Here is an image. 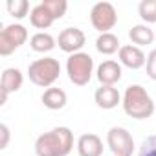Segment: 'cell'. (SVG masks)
I'll return each mask as SVG.
<instances>
[{
    "label": "cell",
    "instance_id": "1",
    "mask_svg": "<svg viewBox=\"0 0 156 156\" xmlns=\"http://www.w3.org/2000/svg\"><path fill=\"white\" fill-rule=\"evenodd\" d=\"M73 149V132L68 127H55L35 141L37 156H68Z\"/></svg>",
    "mask_w": 156,
    "mask_h": 156
},
{
    "label": "cell",
    "instance_id": "4",
    "mask_svg": "<svg viewBox=\"0 0 156 156\" xmlns=\"http://www.w3.org/2000/svg\"><path fill=\"white\" fill-rule=\"evenodd\" d=\"M66 73H68V79L75 87L88 85L94 73V59L85 51L70 55L66 61Z\"/></svg>",
    "mask_w": 156,
    "mask_h": 156
},
{
    "label": "cell",
    "instance_id": "21",
    "mask_svg": "<svg viewBox=\"0 0 156 156\" xmlns=\"http://www.w3.org/2000/svg\"><path fill=\"white\" fill-rule=\"evenodd\" d=\"M44 8L51 13V17L57 20V19H62L66 9H68V2L66 0H42Z\"/></svg>",
    "mask_w": 156,
    "mask_h": 156
},
{
    "label": "cell",
    "instance_id": "15",
    "mask_svg": "<svg viewBox=\"0 0 156 156\" xmlns=\"http://www.w3.org/2000/svg\"><path fill=\"white\" fill-rule=\"evenodd\" d=\"M53 17H51V13L44 8V4L41 2V4H37L35 8H31V11H30V22H31V26L33 28H37V30H48L51 24H53Z\"/></svg>",
    "mask_w": 156,
    "mask_h": 156
},
{
    "label": "cell",
    "instance_id": "6",
    "mask_svg": "<svg viewBox=\"0 0 156 156\" xmlns=\"http://www.w3.org/2000/svg\"><path fill=\"white\" fill-rule=\"evenodd\" d=\"M28 41V30L22 24H9L0 31V55L8 57Z\"/></svg>",
    "mask_w": 156,
    "mask_h": 156
},
{
    "label": "cell",
    "instance_id": "11",
    "mask_svg": "<svg viewBox=\"0 0 156 156\" xmlns=\"http://www.w3.org/2000/svg\"><path fill=\"white\" fill-rule=\"evenodd\" d=\"M121 64L116 62V61H103L98 70H96V77H98V81L105 87H114L119 79H121Z\"/></svg>",
    "mask_w": 156,
    "mask_h": 156
},
{
    "label": "cell",
    "instance_id": "2",
    "mask_svg": "<svg viewBox=\"0 0 156 156\" xmlns=\"http://www.w3.org/2000/svg\"><path fill=\"white\" fill-rule=\"evenodd\" d=\"M121 105L125 114L134 119H147L154 114V108H156L152 98L141 85H129L125 88Z\"/></svg>",
    "mask_w": 156,
    "mask_h": 156
},
{
    "label": "cell",
    "instance_id": "14",
    "mask_svg": "<svg viewBox=\"0 0 156 156\" xmlns=\"http://www.w3.org/2000/svg\"><path fill=\"white\" fill-rule=\"evenodd\" d=\"M41 101L44 103L46 108L50 110H61L66 107V101H68V96L62 88H57V87H51V88H46Z\"/></svg>",
    "mask_w": 156,
    "mask_h": 156
},
{
    "label": "cell",
    "instance_id": "9",
    "mask_svg": "<svg viewBox=\"0 0 156 156\" xmlns=\"http://www.w3.org/2000/svg\"><path fill=\"white\" fill-rule=\"evenodd\" d=\"M24 83V75L19 68H6L2 72V79H0V105H4L8 101V96L13 92H19Z\"/></svg>",
    "mask_w": 156,
    "mask_h": 156
},
{
    "label": "cell",
    "instance_id": "18",
    "mask_svg": "<svg viewBox=\"0 0 156 156\" xmlns=\"http://www.w3.org/2000/svg\"><path fill=\"white\" fill-rule=\"evenodd\" d=\"M119 48H121L119 39L114 33H99V37L96 39V50L101 55H112L119 51Z\"/></svg>",
    "mask_w": 156,
    "mask_h": 156
},
{
    "label": "cell",
    "instance_id": "17",
    "mask_svg": "<svg viewBox=\"0 0 156 156\" xmlns=\"http://www.w3.org/2000/svg\"><path fill=\"white\" fill-rule=\"evenodd\" d=\"M30 46H31V50L37 51V53H48V51H51V50L57 46V39H53V37H51L50 33H46V31H39V33L31 35Z\"/></svg>",
    "mask_w": 156,
    "mask_h": 156
},
{
    "label": "cell",
    "instance_id": "10",
    "mask_svg": "<svg viewBox=\"0 0 156 156\" xmlns=\"http://www.w3.org/2000/svg\"><path fill=\"white\" fill-rule=\"evenodd\" d=\"M118 55H119V64H123V66H127L130 70H138V68L147 64V55L143 53L141 48H138L134 44L121 46Z\"/></svg>",
    "mask_w": 156,
    "mask_h": 156
},
{
    "label": "cell",
    "instance_id": "12",
    "mask_svg": "<svg viewBox=\"0 0 156 156\" xmlns=\"http://www.w3.org/2000/svg\"><path fill=\"white\" fill-rule=\"evenodd\" d=\"M77 154L79 156H103V141L98 134L87 132L77 140Z\"/></svg>",
    "mask_w": 156,
    "mask_h": 156
},
{
    "label": "cell",
    "instance_id": "13",
    "mask_svg": "<svg viewBox=\"0 0 156 156\" xmlns=\"http://www.w3.org/2000/svg\"><path fill=\"white\" fill-rule=\"evenodd\" d=\"M121 94L118 92V88L116 87H105V85H101L98 90H96V94H94V101H96V105L99 107V108H103V110H110V108H116L119 103H121Z\"/></svg>",
    "mask_w": 156,
    "mask_h": 156
},
{
    "label": "cell",
    "instance_id": "22",
    "mask_svg": "<svg viewBox=\"0 0 156 156\" xmlns=\"http://www.w3.org/2000/svg\"><path fill=\"white\" fill-rule=\"evenodd\" d=\"M138 156H156V134H152L141 141Z\"/></svg>",
    "mask_w": 156,
    "mask_h": 156
},
{
    "label": "cell",
    "instance_id": "19",
    "mask_svg": "<svg viewBox=\"0 0 156 156\" xmlns=\"http://www.w3.org/2000/svg\"><path fill=\"white\" fill-rule=\"evenodd\" d=\"M138 13L145 24L156 22V0H141L138 6Z\"/></svg>",
    "mask_w": 156,
    "mask_h": 156
},
{
    "label": "cell",
    "instance_id": "3",
    "mask_svg": "<svg viewBox=\"0 0 156 156\" xmlns=\"http://www.w3.org/2000/svg\"><path fill=\"white\" fill-rule=\"evenodd\" d=\"M61 75V64L53 57H42L28 66V77L30 81L41 88H51L53 83L59 79Z\"/></svg>",
    "mask_w": 156,
    "mask_h": 156
},
{
    "label": "cell",
    "instance_id": "16",
    "mask_svg": "<svg viewBox=\"0 0 156 156\" xmlns=\"http://www.w3.org/2000/svg\"><path fill=\"white\" fill-rule=\"evenodd\" d=\"M154 30H151L147 24H136L130 28L129 31V39L132 41V44H136L138 48L141 46H147V44H152L154 42Z\"/></svg>",
    "mask_w": 156,
    "mask_h": 156
},
{
    "label": "cell",
    "instance_id": "7",
    "mask_svg": "<svg viewBox=\"0 0 156 156\" xmlns=\"http://www.w3.org/2000/svg\"><path fill=\"white\" fill-rule=\"evenodd\" d=\"M107 145L114 156H132L134 152V138L123 127H112L107 132Z\"/></svg>",
    "mask_w": 156,
    "mask_h": 156
},
{
    "label": "cell",
    "instance_id": "20",
    "mask_svg": "<svg viewBox=\"0 0 156 156\" xmlns=\"http://www.w3.org/2000/svg\"><path fill=\"white\" fill-rule=\"evenodd\" d=\"M6 8H8V13L17 20H22L24 17H28V11H30L28 0H9Z\"/></svg>",
    "mask_w": 156,
    "mask_h": 156
},
{
    "label": "cell",
    "instance_id": "24",
    "mask_svg": "<svg viewBox=\"0 0 156 156\" xmlns=\"http://www.w3.org/2000/svg\"><path fill=\"white\" fill-rule=\"evenodd\" d=\"M0 134H2V141H0V149H6L8 147V141H9V129L6 123L0 125Z\"/></svg>",
    "mask_w": 156,
    "mask_h": 156
},
{
    "label": "cell",
    "instance_id": "23",
    "mask_svg": "<svg viewBox=\"0 0 156 156\" xmlns=\"http://www.w3.org/2000/svg\"><path fill=\"white\" fill-rule=\"evenodd\" d=\"M145 68H147V75L151 77L152 81H156V50H152V51L147 55V64H145Z\"/></svg>",
    "mask_w": 156,
    "mask_h": 156
},
{
    "label": "cell",
    "instance_id": "8",
    "mask_svg": "<svg viewBox=\"0 0 156 156\" xmlns=\"http://www.w3.org/2000/svg\"><path fill=\"white\" fill-rule=\"evenodd\" d=\"M57 44L64 53L73 55V53H79L87 44V35L79 28H64L57 37Z\"/></svg>",
    "mask_w": 156,
    "mask_h": 156
},
{
    "label": "cell",
    "instance_id": "5",
    "mask_svg": "<svg viewBox=\"0 0 156 156\" xmlns=\"http://www.w3.org/2000/svg\"><path fill=\"white\" fill-rule=\"evenodd\" d=\"M90 22L99 33H110L118 24V11L110 2H98L90 9Z\"/></svg>",
    "mask_w": 156,
    "mask_h": 156
}]
</instances>
